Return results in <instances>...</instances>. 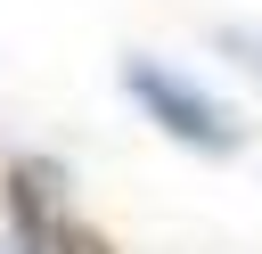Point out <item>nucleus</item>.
I'll return each mask as SVG.
<instances>
[{
    "instance_id": "f257e3e1",
    "label": "nucleus",
    "mask_w": 262,
    "mask_h": 254,
    "mask_svg": "<svg viewBox=\"0 0 262 254\" xmlns=\"http://www.w3.org/2000/svg\"><path fill=\"white\" fill-rule=\"evenodd\" d=\"M131 90H139V98H156V107L172 115V131H180V139H196V147H237V123H229L221 107L188 98L180 82H164V74H131Z\"/></svg>"
},
{
    "instance_id": "f03ea898",
    "label": "nucleus",
    "mask_w": 262,
    "mask_h": 254,
    "mask_svg": "<svg viewBox=\"0 0 262 254\" xmlns=\"http://www.w3.org/2000/svg\"><path fill=\"white\" fill-rule=\"evenodd\" d=\"M57 254H115V246H106V229H82V221H66V229H57Z\"/></svg>"
}]
</instances>
